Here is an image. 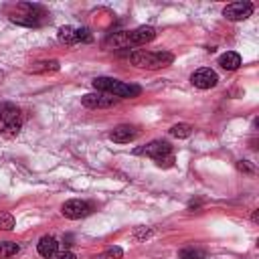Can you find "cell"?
I'll list each match as a JSON object with an SVG mask.
<instances>
[{
	"instance_id": "cb8c5ba5",
	"label": "cell",
	"mask_w": 259,
	"mask_h": 259,
	"mask_svg": "<svg viewBox=\"0 0 259 259\" xmlns=\"http://www.w3.org/2000/svg\"><path fill=\"white\" fill-rule=\"evenodd\" d=\"M152 235V229H140L136 231V239H148Z\"/></svg>"
},
{
	"instance_id": "8fae6325",
	"label": "cell",
	"mask_w": 259,
	"mask_h": 259,
	"mask_svg": "<svg viewBox=\"0 0 259 259\" xmlns=\"http://www.w3.org/2000/svg\"><path fill=\"white\" fill-rule=\"evenodd\" d=\"M138 134H140L138 127L127 125V123H121V125H117V127H113L109 132V140L115 142V144H130L132 140L138 138Z\"/></svg>"
},
{
	"instance_id": "2e32d148",
	"label": "cell",
	"mask_w": 259,
	"mask_h": 259,
	"mask_svg": "<svg viewBox=\"0 0 259 259\" xmlns=\"http://www.w3.org/2000/svg\"><path fill=\"white\" fill-rule=\"evenodd\" d=\"M190 134H192V125H190V123H176V125L170 127V136H174V138H178V140H184V138H188Z\"/></svg>"
},
{
	"instance_id": "277c9868",
	"label": "cell",
	"mask_w": 259,
	"mask_h": 259,
	"mask_svg": "<svg viewBox=\"0 0 259 259\" xmlns=\"http://www.w3.org/2000/svg\"><path fill=\"white\" fill-rule=\"evenodd\" d=\"M174 61V55L172 53H166V51H134L130 53V63L140 67V69H164L168 67L170 63Z\"/></svg>"
},
{
	"instance_id": "ba28073f",
	"label": "cell",
	"mask_w": 259,
	"mask_h": 259,
	"mask_svg": "<svg viewBox=\"0 0 259 259\" xmlns=\"http://www.w3.org/2000/svg\"><path fill=\"white\" fill-rule=\"evenodd\" d=\"M81 103H83L85 107H89V109H105V107L115 105V103H117V97L97 91V93H87V95H83V97H81Z\"/></svg>"
},
{
	"instance_id": "7a4b0ae2",
	"label": "cell",
	"mask_w": 259,
	"mask_h": 259,
	"mask_svg": "<svg viewBox=\"0 0 259 259\" xmlns=\"http://www.w3.org/2000/svg\"><path fill=\"white\" fill-rule=\"evenodd\" d=\"M10 20H12L14 24L34 28V26H42L45 22H51V16H49V12H47L42 6H38V4L20 2V4H16L14 10L10 12Z\"/></svg>"
},
{
	"instance_id": "ac0fdd59",
	"label": "cell",
	"mask_w": 259,
	"mask_h": 259,
	"mask_svg": "<svg viewBox=\"0 0 259 259\" xmlns=\"http://www.w3.org/2000/svg\"><path fill=\"white\" fill-rule=\"evenodd\" d=\"M20 251V247H18V243H12V241H2L0 243V257L4 259V257H12V255H16Z\"/></svg>"
},
{
	"instance_id": "52a82bcc",
	"label": "cell",
	"mask_w": 259,
	"mask_h": 259,
	"mask_svg": "<svg viewBox=\"0 0 259 259\" xmlns=\"http://www.w3.org/2000/svg\"><path fill=\"white\" fill-rule=\"evenodd\" d=\"M61 212H63V217L77 221V219L89 217V214L93 212V204L87 202V200H81V198H71V200H67V202L63 204Z\"/></svg>"
},
{
	"instance_id": "5bb4252c",
	"label": "cell",
	"mask_w": 259,
	"mask_h": 259,
	"mask_svg": "<svg viewBox=\"0 0 259 259\" xmlns=\"http://www.w3.org/2000/svg\"><path fill=\"white\" fill-rule=\"evenodd\" d=\"M59 40L61 42H65V45H75V42H79L77 40V28H73V26H63V28H59Z\"/></svg>"
},
{
	"instance_id": "5b68a950",
	"label": "cell",
	"mask_w": 259,
	"mask_h": 259,
	"mask_svg": "<svg viewBox=\"0 0 259 259\" xmlns=\"http://www.w3.org/2000/svg\"><path fill=\"white\" fill-rule=\"evenodd\" d=\"M134 152L152 158L160 168H170V166H174L172 146H170V142H166V140H152L150 144H146L144 148H138V150H134Z\"/></svg>"
},
{
	"instance_id": "8992f818",
	"label": "cell",
	"mask_w": 259,
	"mask_h": 259,
	"mask_svg": "<svg viewBox=\"0 0 259 259\" xmlns=\"http://www.w3.org/2000/svg\"><path fill=\"white\" fill-rule=\"evenodd\" d=\"M20 125H22L20 107L10 103V101H2L0 103V136H14V134H18Z\"/></svg>"
},
{
	"instance_id": "9c48e42d",
	"label": "cell",
	"mask_w": 259,
	"mask_h": 259,
	"mask_svg": "<svg viewBox=\"0 0 259 259\" xmlns=\"http://www.w3.org/2000/svg\"><path fill=\"white\" fill-rule=\"evenodd\" d=\"M253 10H255V6H253L251 2H233V4H227V6H225L223 14H225L229 20L239 22V20L249 18V16L253 14Z\"/></svg>"
},
{
	"instance_id": "603a6c76",
	"label": "cell",
	"mask_w": 259,
	"mask_h": 259,
	"mask_svg": "<svg viewBox=\"0 0 259 259\" xmlns=\"http://www.w3.org/2000/svg\"><path fill=\"white\" fill-rule=\"evenodd\" d=\"M51 259H77V257H75V253H71V251H57Z\"/></svg>"
},
{
	"instance_id": "9a60e30c",
	"label": "cell",
	"mask_w": 259,
	"mask_h": 259,
	"mask_svg": "<svg viewBox=\"0 0 259 259\" xmlns=\"http://www.w3.org/2000/svg\"><path fill=\"white\" fill-rule=\"evenodd\" d=\"M32 73H55L59 71V61H40L30 67Z\"/></svg>"
},
{
	"instance_id": "ffe728a7",
	"label": "cell",
	"mask_w": 259,
	"mask_h": 259,
	"mask_svg": "<svg viewBox=\"0 0 259 259\" xmlns=\"http://www.w3.org/2000/svg\"><path fill=\"white\" fill-rule=\"evenodd\" d=\"M14 229V217L6 210H0V231H12Z\"/></svg>"
},
{
	"instance_id": "6da1fadb",
	"label": "cell",
	"mask_w": 259,
	"mask_h": 259,
	"mask_svg": "<svg viewBox=\"0 0 259 259\" xmlns=\"http://www.w3.org/2000/svg\"><path fill=\"white\" fill-rule=\"evenodd\" d=\"M156 30L152 26H138L134 30H121V32H113L107 36L105 40V49H127V47H140L146 45L150 40H154Z\"/></svg>"
},
{
	"instance_id": "7402d4cb",
	"label": "cell",
	"mask_w": 259,
	"mask_h": 259,
	"mask_svg": "<svg viewBox=\"0 0 259 259\" xmlns=\"http://www.w3.org/2000/svg\"><path fill=\"white\" fill-rule=\"evenodd\" d=\"M77 40L79 42H91L93 36H91V32L87 28H77Z\"/></svg>"
},
{
	"instance_id": "44dd1931",
	"label": "cell",
	"mask_w": 259,
	"mask_h": 259,
	"mask_svg": "<svg viewBox=\"0 0 259 259\" xmlns=\"http://www.w3.org/2000/svg\"><path fill=\"white\" fill-rule=\"evenodd\" d=\"M237 168L241 170V172H245V174H255V164L253 162H249V160H239L237 162Z\"/></svg>"
},
{
	"instance_id": "d6986e66",
	"label": "cell",
	"mask_w": 259,
	"mask_h": 259,
	"mask_svg": "<svg viewBox=\"0 0 259 259\" xmlns=\"http://www.w3.org/2000/svg\"><path fill=\"white\" fill-rule=\"evenodd\" d=\"M121 257H123L121 247H109V249H105L103 253L95 255V259H121Z\"/></svg>"
},
{
	"instance_id": "4fadbf2b",
	"label": "cell",
	"mask_w": 259,
	"mask_h": 259,
	"mask_svg": "<svg viewBox=\"0 0 259 259\" xmlns=\"http://www.w3.org/2000/svg\"><path fill=\"white\" fill-rule=\"evenodd\" d=\"M219 65H221L225 71H237L239 65H241V57H239V53H235V51H227L225 55L219 57Z\"/></svg>"
},
{
	"instance_id": "7c38bea8",
	"label": "cell",
	"mask_w": 259,
	"mask_h": 259,
	"mask_svg": "<svg viewBox=\"0 0 259 259\" xmlns=\"http://www.w3.org/2000/svg\"><path fill=\"white\" fill-rule=\"evenodd\" d=\"M36 251H38V255L40 257H47V259H51L57 251H59V241L55 239V237H42L38 243H36Z\"/></svg>"
},
{
	"instance_id": "3957f363",
	"label": "cell",
	"mask_w": 259,
	"mask_h": 259,
	"mask_svg": "<svg viewBox=\"0 0 259 259\" xmlns=\"http://www.w3.org/2000/svg\"><path fill=\"white\" fill-rule=\"evenodd\" d=\"M93 89L95 91H101V93H107V95H113V97H138L142 93V87L140 85H134V83H123L119 79H113V77H95L93 79Z\"/></svg>"
},
{
	"instance_id": "e0dca14e",
	"label": "cell",
	"mask_w": 259,
	"mask_h": 259,
	"mask_svg": "<svg viewBox=\"0 0 259 259\" xmlns=\"http://www.w3.org/2000/svg\"><path fill=\"white\" fill-rule=\"evenodd\" d=\"M178 257H180V259H204V257H206V251L196 249V247H184Z\"/></svg>"
},
{
	"instance_id": "30bf717a",
	"label": "cell",
	"mask_w": 259,
	"mask_h": 259,
	"mask_svg": "<svg viewBox=\"0 0 259 259\" xmlns=\"http://www.w3.org/2000/svg\"><path fill=\"white\" fill-rule=\"evenodd\" d=\"M190 83L194 87H198V89H210V87H214L219 83V75L212 69L202 67V69H198V71H194L190 75Z\"/></svg>"
}]
</instances>
